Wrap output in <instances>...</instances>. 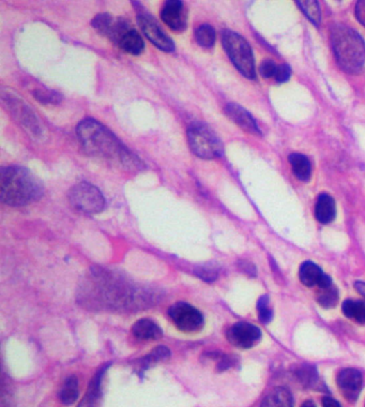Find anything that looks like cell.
<instances>
[{
	"label": "cell",
	"mask_w": 365,
	"mask_h": 407,
	"mask_svg": "<svg viewBox=\"0 0 365 407\" xmlns=\"http://www.w3.org/2000/svg\"><path fill=\"white\" fill-rule=\"evenodd\" d=\"M168 315L178 329L186 334L199 331L204 327V316L200 311L186 302H177L168 310Z\"/></svg>",
	"instance_id": "7"
},
{
	"label": "cell",
	"mask_w": 365,
	"mask_h": 407,
	"mask_svg": "<svg viewBox=\"0 0 365 407\" xmlns=\"http://www.w3.org/2000/svg\"><path fill=\"white\" fill-rule=\"evenodd\" d=\"M260 407H292V397L287 389H274L265 399Z\"/></svg>",
	"instance_id": "19"
},
{
	"label": "cell",
	"mask_w": 365,
	"mask_h": 407,
	"mask_svg": "<svg viewBox=\"0 0 365 407\" xmlns=\"http://www.w3.org/2000/svg\"><path fill=\"white\" fill-rule=\"evenodd\" d=\"M117 46L127 54L139 56L144 52L145 42L141 35L132 27L121 37V40L117 43Z\"/></svg>",
	"instance_id": "15"
},
{
	"label": "cell",
	"mask_w": 365,
	"mask_h": 407,
	"mask_svg": "<svg viewBox=\"0 0 365 407\" xmlns=\"http://www.w3.org/2000/svg\"><path fill=\"white\" fill-rule=\"evenodd\" d=\"M355 288H356V290L358 291L365 299V283L358 281V282L355 283Z\"/></svg>",
	"instance_id": "36"
},
{
	"label": "cell",
	"mask_w": 365,
	"mask_h": 407,
	"mask_svg": "<svg viewBox=\"0 0 365 407\" xmlns=\"http://www.w3.org/2000/svg\"><path fill=\"white\" fill-rule=\"evenodd\" d=\"M222 43L233 66L243 76L254 80L256 78L254 56L249 42L239 33L225 29L222 33Z\"/></svg>",
	"instance_id": "4"
},
{
	"label": "cell",
	"mask_w": 365,
	"mask_h": 407,
	"mask_svg": "<svg viewBox=\"0 0 365 407\" xmlns=\"http://www.w3.org/2000/svg\"><path fill=\"white\" fill-rule=\"evenodd\" d=\"M343 313L348 318L359 322L365 324V302L360 300H346L343 304Z\"/></svg>",
	"instance_id": "21"
},
{
	"label": "cell",
	"mask_w": 365,
	"mask_h": 407,
	"mask_svg": "<svg viewBox=\"0 0 365 407\" xmlns=\"http://www.w3.org/2000/svg\"><path fill=\"white\" fill-rule=\"evenodd\" d=\"M161 19L172 31H184L188 21L184 3L178 0L166 1L161 11Z\"/></svg>",
	"instance_id": "11"
},
{
	"label": "cell",
	"mask_w": 365,
	"mask_h": 407,
	"mask_svg": "<svg viewBox=\"0 0 365 407\" xmlns=\"http://www.w3.org/2000/svg\"><path fill=\"white\" fill-rule=\"evenodd\" d=\"M44 189L30 171L21 166H6L0 172L1 200L11 207H21L40 200Z\"/></svg>",
	"instance_id": "2"
},
{
	"label": "cell",
	"mask_w": 365,
	"mask_h": 407,
	"mask_svg": "<svg viewBox=\"0 0 365 407\" xmlns=\"http://www.w3.org/2000/svg\"><path fill=\"white\" fill-rule=\"evenodd\" d=\"M296 376L305 387H314L317 383V372L311 365H304L296 370Z\"/></svg>",
	"instance_id": "26"
},
{
	"label": "cell",
	"mask_w": 365,
	"mask_h": 407,
	"mask_svg": "<svg viewBox=\"0 0 365 407\" xmlns=\"http://www.w3.org/2000/svg\"><path fill=\"white\" fill-rule=\"evenodd\" d=\"M195 40L200 46L211 49L215 42V31L208 24H203L195 29Z\"/></svg>",
	"instance_id": "23"
},
{
	"label": "cell",
	"mask_w": 365,
	"mask_h": 407,
	"mask_svg": "<svg viewBox=\"0 0 365 407\" xmlns=\"http://www.w3.org/2000/svg\"><path fill=\"white\" fill-rule=\"evenodd\" d=\"M225 113L231 121H233L235 125L247 132L252 133V135H260V130H259L254 118L247 110L243 109L242 106L235 103L227 104L225 107Z\"/></svg>",
	"instance_id": "12"
},
{
	"label": "cell",
	"mask_w": 365,
	"mask_h": 407,
	"mask_svg": "<svg viewBox=\"0 0 365 407\" xmlns=\"http://www.w3.org/2000/svg\"><path fill=\"white\" fill-rule=\"evenodd\" d=\"M290 74H292V70H290V66L286 64H282L278 66L274 78H276L278 83H285L290 80Z\"/></svg>",
	"instance_id": "32"
},
{
	"label": "cell",
	"mask_w": 365,
	"mask_h": 407,
	"mask_svg": "<svg viewBox=\"0 0 365 407\" xmlns=\"http://www.w3.org/2000/svg\"><path fill=\"white\" fill-rule=\"evenodd\" d=\"M290 165H292L294 174L301 182H308L311 178L312 165L309 159L301 153H292L288 157Z\"/></svg>",
	"instance_id": "17"
},
{
	"label": "cell",
	"mask_w": 365,
	"mask_h": 407,
	"mask_svg": "<svg viewBox=\"0 0 365 407\" xmlns=\"http://www.w3.org/2000/svg\"><path fill=\"white\" fill-rule=\"evenodd\" d=\"M317 302L323 308H335L339 302V292L335 285L330 284L328 286L318 288Z\"/></svg>",
	"instance_id": "22"
},
{
	"label": "cell",
	"mask_w": 365,
	"mask_h": 407,
	"mask_svg": "<svg viewBox=\"0 0 365 407\" xmlns=\"http://www.w3.org/2000/svg\"><path fill=\"white\" fill-rule=\"evenodd\" d=\"M241 270L247 275H251V277H255L256 275V268L254 265L251 264L250 261H241L240 265Z\"/></svg>",
	"instance_id": "34"
},
{
	"label": "cell",
	"mask_w": 365,
	"mask_h": 407,
	"mask_svg": "<svg viewBox=\"0 0 365 407\" xmlns=\"http://www.w3.org/2000/svg\"><path fill=\"white\" fill-rule=\"evenodd\" d=\"M257 310H258L259 320H262L264 324H268L272 320V310L269 304V298L267 296H262L259 298L257 304Z\"/></svg>",
	"instance_id": "28"
},
{
	"label": "cell",
	"mask_w": 365,
	"mask_h": 407,
	"mask_svg": "<svg viewBox=\"0 0 365 407\" xmlns=\"http://www.w3.org/2000/svg\"><path fill=\"white\" fill-rule=\"evenodd\" d=\"M78 398V379L72 375L64 381L62 389L59 391V400L62 401V404L72 405L76 402Z\"/></svg>",
	"instance_id": "20"
},
{
	"label": "cell",
	"mask_w": 365,
	"mask_h": 407,
	"mask_svg": "<svg viewBox=\"0 0 365 407\" xmlns=\"http://www.w3.org/2000/svg\"><path fill=\"white\" fill-rule=\"evenodd\" d=\"M355 12H356L357 19L365 27V0H361L357 3Z\"/></svg>",
	"instance_id": "33"
},
{
	"label": "cell",
	"mask_w": 365,
	"mask_h": 407,
	"mask_svg": "<svg viewBox=\"0 0 365 407\" xmlns=\"http://www.w3.org/2000/svg\"><path fill=\"white\" fill-rule=\"evenodd\" d=\"M337 386L348 402L355 403L362 389V375L356 369H344L337 375Z\"/></svg>",
	"instance_id": "10"
},
{
	"label": "cell",
	"mask_w": 365,
	"mask_h": 407,
	"mask_svg": "<svg viewBox=\"0 0 365 407\" xmlns=\"http://www.w3.org/2000/svg\"><path fill=\"white\" fill-rule=\"evenodd\" d=\"M297 5L302 10L304 15L309 17L310 21L318 26L321 21V7L318 5L317 1L314 0H306V1H297Z\"/></svg>",
	"instance_id": "24"
},
{
	"label": "cell",
	"mask_w": 365,
	"mask_h": 407,
	"mask_svg": "<svg viewBox=\"0 0 365 407\" xmlns=\"http://www.w3.org/2000/svg\"><path fill=\"white\" fill-rule=\"evenodd\" d=\"M301 407H317L315 405V403L313 402V401L309 400V401H305V402L303 403V404L301 405Z\"/></svg>",
	"instance_id": "37"
},
{
	"label": "cell",
	"mask_w": 365,
	"mask_h": 407,
	"mask_svg": "<svg viewBox=\"0 0 365 407\" xmlns=\"http://www.w3.org/2000/svg\"><path fill=\"white\" fill-rule=\"evenodd\" d=\"M114 19H115L109 13H100L92 19L91 25L98 33L107 37L109 31H111L112 25H113Z\"/></svg>",
	"instance_id": "27"
},
{
	"label": "cell",
	"mask_w": 365,
	"mask_h": 407,
	"mask_svg": "<svg viewBox=\"0 0 365 407\" xmlns=\"http://www.w3.org/2000/svg\"><path fill=\"white\" fill-rule=\"evenodd\" d=\"M337 216L335 202L329 194L323 193L318 196L315 206V217L318 222L328 224L332 222Z\"/></svg>",
	"instance_id": "14"
},
{
	"label": "cell",
	"mask_w": 365,
	"mask_h": 407,
	"mask_svg": "<svg viewBox=\"0 0 365 407\" xmlns=\"http://www.w3.org/2000/svg\"><path fill=\"white\" fill-rule=\"evenodd\" d=\"M170 356V349H168L166 346H158V347H157L150 355L146 356V357L143 359L144 363H141V365H144L145 367L148 365H151V363H157V361H165V359H168Z\"/></svg>",
	"instance_id": "29"
},
{
	"label": "cell",
	"mask_w": 365,
	"mask_h": 407,
	"mask_svg": "<svg viewBox=\"0 0 365 407\" xmlns=\"http://www.w3.org/2000/svg\"><path fill=\"white\" fill-rule=\"evenodd\" d=\"M69 200L74 209L85 214H100L106 204L101 191L88 182H80L71 189Z\"/></svg>",
	"instance_id": "6"
},
{
	"label": "cell",
	"mask_w": 365,
	"mask_h": 407,
	"mask_svg": "<svg viewBox=\"0 0 365 407\" xmlns=\"http://www.w3.org/2000/svg\"><path fill=\"white\" fill-rule=\"evenodd\" d=\"M105 372V369H102L101 371L97 372L92 379L89 387H88L87 393L85 397L80 401L78 407H96L97 406L98 400H99L100 395H101V381L102 375Z\"/></svg>",
	"instance_id": "18"
},
{
	"label": "cell",
	"mask_w": 365,
	"mask_h": 407,
	"mask_svg": "<svg viewBox=\"0 0 365 407\" xmlns=\"http://www.w3.org/2000/svg\"><path fill=\"white\" fill-rule=\"evenodd\" d=\"M33 97L44 105H56L64 99L62 94L51 89H35L33 92Z\"/></svg>",
	"instance_id": "25"
},
{
	"label": "cell",
	"mask_w": 365,
	"mask_h": 407,
	"mask_svg": "<svg viewBox=\"0 0 365 407\" xmlns=\"http://www.w3.org/2000/svg\"><path fill=\"white\" fill-rule=\"evenodd\" d=\"M323 275L325 273L313 261H304L300 267L299 279L305 286H318L321 284Z\"/></svg>",
	"instance_id": "16"
},
{
	"label": "cell",
	"mask_w": 365,
	"mask_h": 407,
	"mask_svg": "<svg viewBox=\"0 0 365 407\" xmlns=\"http://www.w3.org/2000/svg\"><path fill=\"white\" fill-rule=\"evenodd\" d=\"M323 407H341L337 401L335 399L330 398V397H326L323 400Z\"/></svg>",
	"instance_id": "35"
},
{
	"label": "cell",
	"mask_w": 365,
	"mask_h": 407,
	"mask_svg": "<svg viewBox=\"0 0 365 407\" xmlns=\"http://www.w3.org/2000/svg\"><path fill=\"white\" fill-rule=\"evenodd\" d=\"M132 332L136 339L141 341L159 340L163 336L162 329L153 320L141 318L132 327Z\"/></svg>",
	"instance_id": "13"
},
{
	"label": "cell",
	"mask_w": 365,
	"mask_h": 407,
	"mask_svg": "<svg viewBox=\"0 0 365 407\" xmlns=\"http://www.w3.org/2000/svg\"><path fill=\"white\" fill-rule=\"evenodd\" d=\"M188 146L192 153L204 160H213L223 155L221 139L205 123H192L188 130Z\"/></svg>",
	"instance_id": "5"
},
{
	"label": "cell",
	"mask_w": 365,
	"mask_h": 407,
	"mask_svg": "<svg viewBox=\"0 0 365 407\" xmlns=\"http://www.w3.org/2000/svg\"><path fill=\"white\" fill-rule=\"evenodd\" d=\"M196 275L206 282H213L219 277V270L212 265H206L196 269Z\"/></svg>",
	"instance_id": "30"
},
{
	"label": "cell",
	"mask_w": 365,
	"mask_h": 407,
	"mask_svg": "<svg viewBox=\"0 0 365 407\" xmlns=\"http://www.w3.org/2000/svg\"><path fill=\"white\" fill-rule=\"evenodd\" d=\"M76 135L82 148L92 157L109 161L123 170L139 171L144 167L143 162L111 130L92 118H87L78 123Z\"/></svg>",
	"instance_id": "1"
},
{
	"label": "cell",
	"mask_w": 365,
	"mask_h": 407,
	"mask_svg": "<svg viewBox=\"0 0 365 407\" xmlns=\"http://www.w3.org/2000/svg\"><path fill=\"white\" fill-rule=\"evenodd\" d=\"M276 69H278V66L272 60H266L262 62L259 71L265 78H270L276 76Z\"/></svg>",
	"instance_id": "31"
},
{
	"label": "cell",
	"mask_w": 365,
	"mask_h": 407,
	"mask_svg": "<svg viewBox=\"0 0 365 407\" xmlns=\"http://www.w3.org/2000/svg\"><path fill=\"white\" fill-rule=\"evenodd\" d=\"M137 23L147 38L158 49L166 53L174 52V41L163 31L162 27L159 25L156 19L141 6H139L137 9Z\"/></svg>",
	"instance_id": "8"
},
{
	"label": "cell",
	"mask_w": 365,
	"mask_h": 407,
	"mask_svg": "<svg viewBox=\"0 0 365 407\" xmlns=\"http://www.w3.org/2000/svg\"><path fill=\"white\" fill-rule=\"evenodd\" d=\"M331 44L337 64L349 74H357L365 64V42L351 27L337 24L331 31Z\"/></svg>",
	"instance_id": "3"
},
{
	"label": "cell",
	"mask_w": 365,
	"mask_h": 407,
	"mask_svg": "<svg viewBox=\"0 0 365 407\" xmlns=\"http://www.w3.org/2000/svg\"><path fill=\"white\" fill-rule=\"evenodd\" d=\"M229 343L241 349H251L262 338L258 327L249 322H237L229 328L226 334Z\"/></svg>",
	"instance_id": "9"
}]
</instances>
